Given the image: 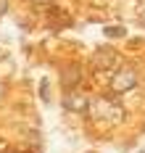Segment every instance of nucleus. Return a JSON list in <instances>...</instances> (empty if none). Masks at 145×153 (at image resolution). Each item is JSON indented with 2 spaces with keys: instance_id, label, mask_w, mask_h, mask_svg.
Wrapping results in <instances>:
<instances>
[{
  "instance_id": "7ed1b4c3",
  "label": "nucleus",
  "mask_w": 145,
  "mask_h": 153,
  "mask_svg": "<svg viewBox=\"0 0 145 153\" xmlns=\"http://www.w3.org/2000/svg\"><path fill=\"white\" fill-rule=\"evenodd\" d=\"M116 63V53L113 50H98L95 53V66L98 69H111Z\"/></svg>"
},
{
  "instance_id": "0eeeda50",
  "label": "nucleus",
  "mask_w": 145,
  "mask_h": 153,
  "mask_svg": "<svg viewBox=\"0 0 145 153\" xmlns=\"http://www.w3.org/2000/svg\"><path fill=\"white\" fill-rule=\"evenodd\" d=\"M0 153H18V151H13V148H5V151H0Z\"/></svg>"
},
{
  "instance_id": "f03ea898",
  "label": "nucleus",
  "mask_w": 145,
  "mask_h": 153,
  "mask_svg": "<svg viewBox=\"0 0 145 153\" xmlns=\"http://www.w3.org/2000/svg\"><path fill=\"white\" fill-rule=\"evenodd\" d=\"M135 85H137V76H135V71H129V69L119 71V74H116V79H113V90H116V92L132 90Z\"/></svg>"
},
{
  "instance_id": "20e7f679",
  "label": "nucleus",
  "mask_w": 145,
  "mask_h": 153,
  "mask_svg": "<svg viewBox=\"0 0 145 153\" xmlns=\"http://www.w3.org/2000/svg\"><path fill=\"white\" fill-rule=\"evenodd\" d=\"M64 106L71 108V111H84V108H87V100H84V98H66Z\"/></svg>"
},
{
  "instance_id": "f257e3e1",
  "label": "nucleus",
  "mask_w": 145,
  "mask_h": 153,
  "mask_svg": "<svg viewBox=\"0 0 145 153\" xmlns=\"http://www.w3.org/2000/svg\"><path fill=\"white\" fill-rule=\"evenodd\" d=\"M79 79H82V66L79 63H69V66L61 69V85H64L66 90H74L79 85Z\"/></svg>"
},
{
  "instance_id": "6e6552de",
  "label": "nucleus",
  "mask_w": 145,
  "mask_h": 153,
  "mask_svg": "<svg viewBox=\"0 0 145 153\" xmlns=\"http://www.w3.org/2000/svg\"><path fill=\"white\" fill-rule=\"evenodd\" d=\"M34 3H50V0H34Z\"/></svg>"
},
{
  "instance_id": "423d86ee",
  "label": "nucleus",
  "mask_w": 145,
  "mask_h": 153,
  "mask_svg": "<svg viewBox=\"0 0 145 153\" xmlns=\"http://www.w3.org/2000/svg\"><path fill=\"white\" fill-rule=\"evenodd\" d=\"M5 8H8V0H0V16L5 13Z\"/></svg>"
},
{
  "instance_id": "39448f33",
  "label": "nucleus",
  "mask_w": 145,
  "mask_h": 153,
  "mask_svg": "<svg viewBox=\"0 0 145 153\" xmlns=\"http://www.w3.org/2000/svg\"><path fill=\"white\" fill-rule=\"evenodd\" d=\"M103 34H106V37H124L127 32H124V27H106Z\"/></svg>"
}]
</instances>
